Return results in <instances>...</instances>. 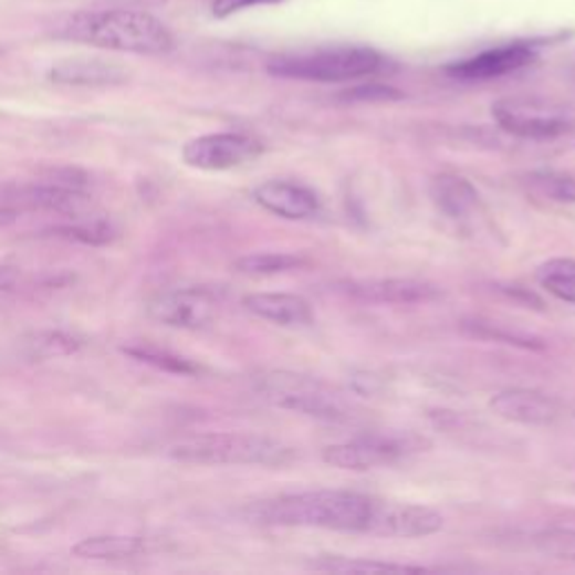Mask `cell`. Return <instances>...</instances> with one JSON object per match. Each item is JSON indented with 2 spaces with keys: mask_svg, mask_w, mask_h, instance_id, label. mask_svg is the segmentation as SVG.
<instances>
[{
  "mask_svg": "<svg viewBox=\"0 0 575 575\" xmlns=\"http://www.w3.org/2000/svg\"><path fill=\"white\" fill-rule=\"evenodd\" d=\"M245 518L263 526H304L402 540L427 537L443 529V518L427 506L353 490L281 494L252 503Z\"/></svg>",
  "mask_w": 575,
  "mask_h": 575,
  "instance_id": "6da1fadb",
  "label": "cell"
},
{
  "mask_svg": "<svg viewBox=\"0 0 575 575\" xmlns=\"http://www.w3.org/2000/svg\"><path fill=\"white\" fill-rule=\"evenodd\" d=\"M61 39L135 54H165L174 48L169 30L144 12L106 10L70 17L56 32Z\"/></svg>",
  "mask_w": 575,
  "mask_h": 575,
  "instance_id": "7a4b0ae2",
  "label": "cell"
},
{
  "mask_svg": "<svg viewBox=\"0 0 575 575\" xmlns=\"http://www.w3.org/2000/svg\"><path fill=\"white\" fill-rule=\"evenodd\" d=\"M257 394L279 409L304 414L326 422H355L363 418L359 405L337 387L288 372H268L254 380Z\"/></svg>",
  "mask_w": 575,
  "mask_h": 575,
  "instance_id": "3957f363",
  "label": "cell"
},
{
  "mask_svg": "<svg viewBox=\"0 0 575 575\" xmlns=\"http://www.w3.org/2000/svg\"><path fill=\"white\" fill-rule=\"evenodd\" d=\"M167 454L180 463L198 466H263L281 468L295 459V448L263 435H198L174 443Z\"/></svg>",
  "mask_w": 575,
  "mask_h": 575,
  "instance_id": "277c9868",
  "label": "cell"
},
{
  "mask_svg": "<svg viewBox=\"0 0 575 575\" xmlns=\"http://www.w3.org/2000/svg\"><path fill=\"white\" fill-rule=\"evenodd\" d=\"M383 56L374 48H331L272 59L268 72L281 80L331 84L369 77L383 67Z\"/></svg>",
  "mask_w": 575,
  "mask_h": 575,
  "instance_id": "5b68a950",
  "label": "cell"
},
{
  "mask_svg": "<svg viewBox=\"0 0 575 575\" xmlns=\"http://www.w3.org/2000/svg\"><path fill=\"white\" fill-rule=\"evenodd\" d=\"M425 441L414 435H367L346 443L328 446L322 454L324 463L337 470L365 472L376 468L396 466L411 454L420 452Z\"/></svg>",
  "mask_w": 575,
  "mask_h": 575,
  "instance_id": "8992f818",
  "label": "cell"
},
{
  "mask_svg": "<svg viewBox=\"0 0 575 575\" xmlns=\"http://www.w3.org/2000/svg\"><path fill=\"white\" fill-rule=\"evenodd\" d=\"M494 122L522 139H555L573 128V117L562 106L540 100H499L492 106Z\"/></svg>",
  "mask_w": 575,
  "mask_h": 575,
  "instance_id": "52a82bcc",
  "label": "cell"
},
{
  "mask_svg": "<svg viewBox=\"0 0 575 575\" xmlns=\"http://www.w3.org/2000/svg\"><path fill=\"white\" fill-rule=\"evenodd\" d=\"M263 144L243 133H209L185 144L182 160L200 171H230L257 160Z\"/></svg>",
  "mask_w": 575,
  "mask_h": 575,
  "instance_id": "ba28073f",
  "label": "cell"
},
{
  "mask_svg": "<svg viewBox=\"0 0 575 575\" xmlns=\"http://www.w3.org/2000/svg\"><path fill=\"white\" fill-rule=\"evenodd\" d=\"M149 315L171 328L198 331L219 315V297L207 288H174L149 304Z\"/></svg>",
  "mask_w": 575,
  "mask_h": 575,
  "instance_id": "9c48e42d",
  "label": "cell"
},
{
  "mask_svg": "<svg viewBox=\"0 0 575 575\" xmlns=\"http://www.w3.org/2000/svg\"><path fill=\"white\" fill-rule=\"evenodd\" d=\"M535 59V48L529 43H509L501 48L485 50L477 56L454 61L446 67V75L459 82H485L503 75H511L515 70L526 67Z\"/></svg>",
  "mask_w": 575,
  "mask_h": 575,
  "instance_id": "30bf717a",
  "label": "cell"
},
{
  "mask_svg": "<svg viewBox=\"0 0 575 575\" xmlns=\"http://www.w3.org/2000/svg\"><path fill=\"white\" fill-rule=\"evenodd\" d=\"M339 291L369 304H425L441 295L435 283L420 279H351L339 283Z\"/></svg>",
  "mask_w": 575,
  "mask_h": 575,
  "instance_id": "8fae6325",
  "label": "cell"
},
{
  "mask_svg": "<svg viewBox=\"0 0 575 575\" xmlns=\"http://www.w3.org/2000/svg\"><path fill=\"white\" fill-rule=\"evenodd\" d=\"M490 409L503 420L520 425H553L562 416V405L535 389H503L492 396Z\"/></svg>",
  "mask_w": 575,
  "mask_h": 575,
  "instance_id": "7c38bea8",
  "label": "cell"
},
{
  "mask_svg": "<svg viewBox=\"0 0 575 575\" xmlns=\"http://www.w3.org/2000/svg\"><path fill=\"white\" fill-rule=\"evenodd\" d=\"M257 202L288 221H309L322 211L317 194L288 180H268L254 189Z\"/></svg>",
  "mask_w": 575,
  "mask_h": 575,
  "instance_id": "4fadbf2b",
  "label": "cell"
},
{
  "mask_svg": "<svg viewBox=\"0 0 575 575\" xmlns=\"http://www.w3.org/2000/svg\"><path fill=\"white\" fill-rule=\"evenodd\" d=\"M243 306L272 324L297 328V326H309L313 324V309L311 304L291 293H254L243 300Z\"/></svg>",
  "mask_w": 575,
  "mask_h": 575,
  "instance_id": "5bb4252c",
  "label": "cell"
},
{
  "mask_svg": "<svg viewBox=\"0 0 575 575\" xmlns=\"http://www.w3.org/2000/svg\"><path fill=\"white\" fill-rule=\"evenodd\" d=\"M50 80L65 86H115L126 82V70L100 59H72L54 65Z\"/></svg>",
  "mask_w": 575,
  "mask_h": 575,
  "instance_id": "9a60e30c",
  "label": "cell"
},
{
  "mask_svg": "<svg viewBox=\"0 0 575 575\" xmlns=\"http://www.w3.org/2000/svg\"><path fill=\"white\" fill-rule=\"evenodd\" d=\"M435 205L450 219H466L479 207V191L457 174H441L429 185Z\"/></svg>",
  "mask_w": 575,
  "mask_h": 575,
  "instance_id": "2e32d148",
  "label": "cell"
},
{
  "mask_svg": "<svg viewBox=\"0 0 575 575\" xmlns=\"http://www.w3.org/2000/svg\"><path fill=\"white\" fill-rule=\"evenodd\" d=\"M72 553L82 560H130L147 553V540L122 537V535H97L82 540L72 546Z\"/></svg>",
  "mask_w": 575,
  "mask_h": 575,
  "instance_id": "e0dca14e",
  "label": "cell"
},
{
  "mask_svg": "<svg viewBox=\"0 0 575 575\" xmlns=\"http://www.w3.org/2000/svg\"><path fill=\"white\" fill-rule=\"evenodd\" d=\"M535 276L548 295L575 304V259H551L537 268Z\"/></svg>",
  "mask_w": 575,
  "mask_h": 575,
  "instance_id": "ac0fdd59",
  "label": "cell"
},
{
  "mask_svg": "<svg viewBox=\"0 0 575 575\" xmlns=\"http://www.w3.org/2000/svg\"><path fill=\"white\" fill-rule=\"evenodd\" d=\"M82 342L63 331H36L23 339V353L30 359H52L77 353Z\"/></svg>",
  "mask_w": 575,
  "mask_h": 575,
  "instance_id": "d6986e66",
  "label": "cell"
},
{
  "mask_svg": "<svg viewBox=\"0 0 575 575\" xmlns=\"http://www.w3.org/2000/svg\"><path fill=\"white\" fill-rule=\"evenodd\" d=\"M313 568L326 573H418L422 566L414 564H396V562H380V560H365V557H322L313 562Z\"/></svg>",
  "mask_w": 575,
  "mask_h": 575,
  "instance_id": "ffe728a7",
  "label": "cell"
},
{
  "mask_svg": "<svg viewBox=\"0 0 575 575\" xmlns=\"http://www.w3.org/2000/svg\"><path fill=\"white\" fill-rule=\"evenodd\" d=\"M306 261L297 254H288V252H254L248 257H241L234 268L243 274H252V276H265V274H281L288 270H297L302 268Z\"/></svg>",
  "mask_w": 575,
  "mask_h": 575,
  "instance_id": "44dd1931",
  "label": "cell"
},
{
  "mask_svg": "<svg viewBox=\"0 0 575 575\" xmlns=\"http://www.w3.org/2000/svg\"><path fill=\"white\" fill-rule=\"evenodd\" d=\"M130 357L139 359V363L144 365H151L160 372H167V374H178V376H194L198 374V367L191 365L187 357H180L171 351H165V348H156V346H128L124 348Z\"/></svg>",
  "mask_w": 575,
  "mask_h": 575,
  "instance_id": "7402d4cb",
  "label": "cell"
},
{
  "mask_svg": "<svg viewBox=\"0 0 575 575\" xmlns=\"http://www.w3.org/2000/svg\"><path fill=\"white\" fill-rule=\"evenodd\" d=\"M531 185L546 198L557 202H575V178L560 171H540L531 176Z\"/></svg>",
  "mask_w": 575,
  "mask_h": 575,
  "instance_id": "603a6c76",
  "label": "cell"
},
{
  "mask_svg": "<svg viewBox=\"0 0 575 575\" xmlns=\"http://www.w3.org/2000/svg\"><path fill=\"white\" fill-rule=\"evenodd\" d=\"M535 546L548 557L575 562V531H548L535 540Z\"/></svg>",
  "mask_w": 575,
  "mask_h": 575,
  "instance_id": "cb8c5ba5",
  "label": "cell"
},
{
  "mask_svg": "<svg viewBox=\"0 0 575 575\" xmlns=\"http://www.w3.org/2000/svg\"><path fill=\"white\" fill-rule=\"evenodd\" d=\"M59 237L70 239V241H82L86 245H102L106 241H111V228L102 226V223H91V226H67V228H59L54 230Z\"/></svg>",
  "mask_w": 575,
  "mask_h": 575,
  "instance_id": "d4e9b609",
  "label": "cell"
},
{
  "mask_svg": "<svg viewBox=\"0 0 575 575\" xmlns=\"http://www.w3.org/2000/svg\"><path fill=\"white\" fill-rule=\"evenodd\" d=\"M342 97L348 102H391V100H402V93L391 86L369 84V86H355L342 93Z\"/></svg>",
  "mask_w": 575,
  "mask_h": 575,
  "instance_id": "484cf974",
  "label": "cell"
},
{
  "mask_svg": "<svg viewBox=\"0 0 575 575\" xmlns=\"http://www.w3.org/2000/svg\"><path fill=\"white\" fill-rule=\"evenodd\" d=\"M466 328L472 331V335L488 337V339H501V342H506V344H520V346H526V348H537V346H542V344H537V339H533V337L515 335V333H503V331H494L492 324H483V322L466 324Z\"/></svg>",
  "mask_w": 575,
  "mask_h": 575,
  "instance_id": "4316f807",
  "label": "cell"
},
{
  "mask_svg": "<svg viewBox=\"0 0 575 575\" xmlns=\"http://www.w3.org/2000/svg\"><path fill=\"white\" fill-rule=\"evenodd\" d=\"M279 3V0H213V17L226 19L239 10L252 8V6H270Z\"/></svg>",
  "mask_w": 575,
  "mask_h": 575,
  "instance_id": "83f0119b",
  "label": "cell"
}]
</instances>
